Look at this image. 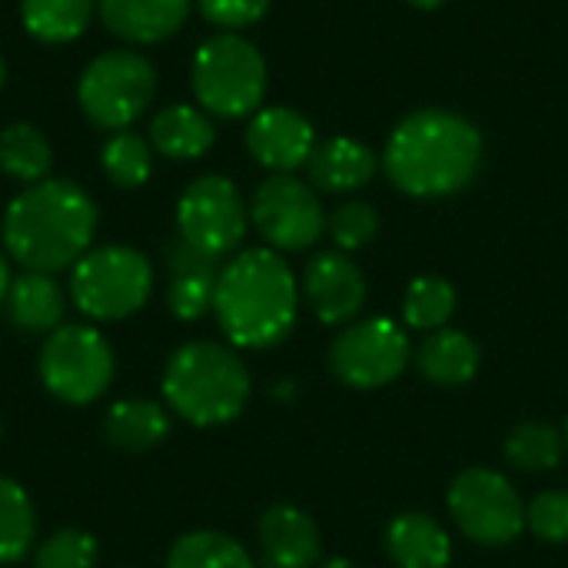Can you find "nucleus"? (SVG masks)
<instances>
[{
	"label": "nucleus",
	"mask_w": 568,
	"mask_h": 568,
	"mask_svg": "<svg viewBox=\"0 0 568 568\" xmlns=\"http://www.w3.org/2000/svg\"><path fill=\"white\" fill-rule=\"evenodd\" d=\"M413 359L426 383H433L439 389H459L476 379L483 353L469 333L443 326V329L426 333V339L416 346Z\"/></svg>",
	"instance_id": "18"
},
{
	"label": "nucleus",
	"mask_w": 568,
	"mask_h": 568,
	"mask_svg": "<svg viewBox=\"0 0 568 568\" xmlns=\"http://www.w3.org/2000/svg\"><path fill=\"white\" fill-rule=\"evenodd\" d=\"M3 310H7V320H10L13 329L33 333V336H50L57 326H63L67 296H63L60 283L50 273H30V270H23L10 283V293L3 300Z\"/></svg>",
	"instance_id": "21"
},
{
	"label": "nucleus",
	"mask_w": 568,
	"mask_h": 568,
	"mask_svg": "<svg viewBox=\"0 0 568 568\" xmlns=\"http://www.w3.org/2000/svg\"><path fill=\"white\" fill-rule=\"evenodd\" d=\"M100 166L110 176L113 186L120 190H136L150 180L153 173V150L150 143L133 133V130H116L103 150H100Z\"/></svg>",
	"instance_id": "30"
},
{
	"label": "nucleus",
	"mask_w": 568,
	"mask_h": 568,
	"mask_svg": "<svg viewBox=\"0 0 568 568\" xmlns=\"http://www.w3.org/2000/svg\"><path fill=\"white\" fill-rule=\"evenodd\" d=\"M413 359L409 336L399 323L386 316H369V320H353L336 333L329 343L326 363L329 373L346 386V389H383L396 383Z\"/></svg>",
	"instance_id": "10"
},
{
	"label": "nucleus",
	"mask_w": 568,
	"mask_h": 568,
	"mask_svg": "<svg viewBox=\"0 0 568 568\" xmlns=\"http://www.w3.org/2000/svg\"><path fill=\"white\" fill-rule=\"evenodd\" d=\"M376 170L379 156L353 136H329L316 143L306 163L310 183L320 193H356L376 176Z\"/></svg>",
	"instance_id": "17"
},
{
	"label": "nucleus",
	"mask_w": 568,
	"mask_h": 568,
	"mask_svg": "<svg viewBox=\"0 0 568 568\" xmlns=\"http://www.w3.org/2000/svg\"><path fill=\"white\" fill-rule=\"evenodd\" d=\"M10 283H13L10 263H7V256H3V250H0V306H3V300H7V293H10Z\"/></svg>",
	"instance_id": "35"
},
{
	"label": "nucleus",
	"mask_w": 568,
	"mask_h": 568,
	"mask_svg": "<svg viewBox=\"0 0 568 568\" xmlns=\"http://www.w3.org/2000/svg\"><path fill=\"white\" fill-rule=\"evenodd\" d=\"M300 313V283L276 250H243L223 263L213 316L236 349H270L283 343Z\"/></svg>",
	"instance_id": "3"
},
{
	"label": "nucleus",
	"mask_w": 568,
	"mask_h": 568,
	"mask_svg": "<svg viewBox=\"0 0 568 568\" xmlns=\"http://www.w3.org/2000/svg\"><path fill=\"white\" fill-rule=\"evenodd\" d=\"M250 230V206L233 180L200 176L193 180L176 203V236L190 246L223 260L230 256Z\"/></svg>",
	"instance_id": "12"
},
{
	"label": "nucleus",
	"mask_w": 568,
	"mask_h": 568,
	"mask_svg": "<svg viewBox=\"0 0 568 568\" xmlns=\"http://www.w3.org/2000/svg\"><path fill=\"white\" fill-rule=\"evenodd\" d=\"M166 273H170V286H166V310L183 320H203L206 313H213V296H216V280L223 263L196 246H190L183 236H173L166 243Z\"/></svg>",
	"instance_id": "15"
},
{
	"label": "nucleus",
	"mask_w": 568,
	"mask_h": 568,
	"mask_svg": "<svg viewBox=\"0 0 568 568\" xmlns=\"http://www.w3.org/2000/svg\"><path fill=\"white\" fill-rule=\"evenodd\" d=\"M53 163L50 140L33 123H10L0 130V170L10 180L20 183H40L47 180Z\"/></svg>",
	"instance_id": "25"
},
{
	"label": "nucleus",
	"mask_w": 568,
	"mask_h": 568,
	"mask_svg": "<svg viewBox=\"0 0 568 568\" xmlns=\"http://www.w3.org/2000/svg\"><path fill=\"white\" fill-rule=\"evenodd\" d=\"M37 369L53 399L67 406H90L110 389L116 376V356L97 326L63 323L43 339Z\"/></svg>",
	"instance_id": "7"
},
{
	"label": "nucleus",
	"mask_w": 568,
	"mask_h": 568,
	"mask_svg": "<svg viewBox=\"0 0 568 568\" xmlns=\"http://www.w3.org/2000/svg\"><path fill=\"white\" fill-rule=\"evenodd\" d=\"M383 546L396 568H449L453 562V539L429 513L393 516Z\"/></svg>",
	"instance_id": "19"
},
{
	"label": "nucleus",
	"mask_w": 568,
	"mask_h": 568,
	"mask_svg": "<svg viewBox=\"0 0 568 568\" xmlns=\"http://www.w3.org/2000/svg\"><path fill=\"white\" fill-rule=\"evenodd\" d=\"M3 80H7V63L0 60V87H3Z\"/></svg>",
	"instance_id": "38"
},
{
	"label": "nucleus",
	"mask_w": 568,
	"mask_h": 568,
	"mask_svg": "<svg viewBox=\"0 0 568 568\" xmlns=\"http://www.w3.org/2000/svg\"><path fill=\"white\" fill-rule=\"evenodd\" d=\"M406 3H413V7H419V10H439V7L449 3V0H406Z\"/></svg>",
	"instance_id": "37"
},
{
	"label": "nucleus",
	"mask_w": 568,
	"mask_h": 568,
	"mask_svg": "<svg viewBox=\"0 0 568 568\" xmlns=\"http://www.w3.org/2000/svg\"><path fill=\"white\" fill-rule=\"evenodd\" d=\"M303 300L323 326H349L366 306V276L349 253L323 250L303 270Z\"/></svg>",
	"instance_id": "13"
},
{
	"label": "nucleus",
	"mask_w": 568,
	"mask_h": 568,
	"mask_svg": "<svg viewBox=\"0 0 568 568\" xmlns=\"http://www.w3.org/2000/svg\"><path fill=\"white\" fill-rule=\"evenodd\" d=\"M193 0H100V17L110 33L130 43H160L173 37Z\"/></svg>",
	"instance_id": "20"
},
{
	"label": "nucleus",
	"mask_w": 568,
	"mask_h": 568,
	"mask_svg": "<svg viewBox=\"0 0 568 568\" xmlns=\"http://www.w3.org/2000/svg\"><path fill=\"white\" fill-rule=\"evenodd\" d=\"M526 529L549 546H566L568 542V489H549L539 493L526 506Z\"/></svg>",
	"instance_id": "33"
},
{
	"label": "nucleus",
	"mask_w": 568,
	"mask_h": 568,
	"mask_svg": "<svg viewBox=\"0 0 568 568\" xmlns=\"http://www.w3.org/2000/svg\"><path fill=\"white\" fill-rule=\"evenodd\" d=\"M456 286L446 276H416L406 293H403V323L406 329H419V333H433L443 329L453 313H456Z\"/></svg>",
	"instance_id": "29"
},
{
	"label": "nucleus",
	"mask_w": 568,
	"mask_h": 568,
	"mask_svg": "<svg viewBox=\"0 0 568 568\" xmlns=\"http://www.w3.org/2000/svg\"><path fill=\"white\" fill-rule=\"evenodd\" d=\"M93 17V0H23L20 20L30 37L43 43L77 40Z\"/></svg>",
	"instance_id": "26"
},
{
	"label": "nucleus",
	"mask_w": 568,
	"mask_h": 568,
	"mask_svg": "<svg viewBox=\"0 0 568 568\" xmlns=\"http://www.w3.org/2000/svg\"><path fill=\"white\" fill-rule=\"evenodd\" d=\"M316 568H356L349 559H343V556H333V559H323Z\"/></svg>",
	"instance_id": "36"
},
{
	"label": "nucleus",
	"mask_w": 568,
	"mask_h": 568,
	"mask_svg": "<svg viewBox=\"0 0 568 568\" xmlns=\"http://www.w3.org/2000/svg\"><path fill=\"white\" fill-rule=\"evenodd\" d=\"M506 463L519 473H552L566 456V433L549 423H523L506 436Z\"/></svg>",
	"instance_id": "28"
},
{
	"label": "nucleus",
	"mask_w": 568,
	"mask_h": 568,
	"mask_svg": "<svg viewBox=\"0 0 568 568\" xmlns=\"http://www.w3.org/2000/svg\"><path fill=\"white\" fill-rule=\"evenodd\" d=\"M246 150L260 166L273 173H293L310 163L316 150V130L293 106H266L256 110L246 126Z\"/></svg>",
	"instance_id": "14"
},
{
	"label": "nucleus",
	"mask_w": 568,
	"mask_h": 568,
	"mask_svg": "<svg viewBox=\"0 0 568 568\" xmlns=\"http://www.w3.org/2000/svg\"><path fill=\"white\" fill-rule=\"evenodd\" d=\"M253 396V376L233 346L213 339L183 343L163 369V403L190 426L233 423Z\"/></svg>",
	"instance_id": "4"
},
{
	"label": "nucleus",
	"mask_w": 568,
	"mask_h": 568,
	"mask_svg": "<svg viewBox=\"0 0 568 568\" xmlns=\"http://www.w3.org/2000/svg\"><path fill=\"white\" fill-rule=\"evenodd\" d=\"M326 233L336 243L339 253H356L363 246H369L379 233V213L376 206L363 203V200H349L343 206H336L326 216Z\"/></svg>",
	"instance_id": "32"
},
{
	"label": "nucleus",
	"mask_w": 568,
	"mask_h": 568,
	"mask_svg": "<svg viewBox=\"0 0 568 568\" xmlns=\"http://www.w3.org/2000/svg\"><path fill=\"white\" fill-rule=\"evenodd\" d=\"M216 140L210 116L190 103L163 106L150 123V146L166 160H196Z\"/></svg>",
	"instance_id": "23"
},
{
	"label": "nucleus",
	"mask_w": 568,
	"mask_h": 568,
	"mask_svg": "<svg viewBox=\"0 0 568 568\" xmlns=\"http://www.w3.org/2000/svg\"><path fill=\"white\" fill-rule=\"evenodd\" d=\"M166 568H260L253 562V556L223 532L213 529H196L186 532L173 542Z\"/></svg>",
	"instance_id": "27"
},
{
	"label": "nucleus",
	"mask_w": 568,
	"mask_h": 568,
	"mask_svg": "<svg viewBox=\"0 0 568 568\" xmlns=\"http://www.w3.org/2000/svg\"><path fill=\"white\" fill-rule=\"evenodd\" d=\"M263 568H316L323 562L320 526L310 513L290 503H276L256 526Z\"/></svg>",
	"instance_id": "16"
},
{
	"label": "nucleus",
	"mask_w": 568,
	"mask_h": 568,
	"mask_svg": "<svg viewBox=\"0 0 568 568\" xmlns=\"http://www.w3.org/2000/svg\"><path fill=\"white\" fill-rule=\"evenodd\" d=\"M200 106L223 120H240L260 110L266 97V60L240 33L210 37L190 67Z\"/></svg>",
	"instance_id": "5"
},
{
	"label": "nucleus",
	"mask_w": 568,
	"mask_h": 568,
	"mask_svg": "<svg viewBox=\"0 0 568 568\" xmlns=\"http://www.w3.org/2000/svg\"><path fill=\"white\" fill-rule=\"evenodd\" d=\"M250 223L276 253H303L326 233V210L316 190L293 173L263 180L250 203Z\"/></svg>",
	"instance_id": "11"
},
{
	"label": "nucleus",
	"mask_w": 568,
	"mask_h": 568,
	"mask_svg": "<svg viewBox=\"0 0 568 568\" xmlns=\"http://www.w3.org/2000/svg\"><path fill=\"white\" fill-rule=\"evenodd\" d=\"M196 7L210 23L226 33H236L260 23L270 10V0H196Z\"/></svg>",
	"instance_id": "34"
},
{
	"label": "nucleus",
	"mask_w": 568,
	"mask_h": 568,
	"mask_svg": "<svg viewBox=\"0 0 568 568\" xmlns=\"http://www.w3.org/2000/svg\"><path fill=\"white\" fill-rule=\"evenodd\" d=\"M100 546L87 529H57L47 536L37 552H33V568H97Z\"/></svg>",
	"instance_id": "31"
},
{
	"label": "nucleus",
	"mask_w": 568,
	"mask_h": 568,
	"mask_svg": "<svg viewBox=\"0 0 568 568\" xmlns=\"http://www.w3.org/2000/svg\"><path fill=\"white\" fill-rule=\"evenodd\" d=\"M97 233V203L70 180H40L23 186L3 213V250L30 273H60L90 253Z\"/></svg>",
	"instance_id": "2"
},
{
	"label": "nucleus",
	"mask_w": 568,
	"mask_h": 568,
	"mask_svg": "<svg viewBox=\"0 0 568 568\" xmlns=\"http://www.w3.org/2000/svg\"><path fill=\"white\" fill-rule=\"evenodd\" d=\"M153 293V266L133 246H97L83 253L70 273L77 310L97 323H120L146 306Z\"/></svg>",
	"instance_id": "6"
},
{
	"label": "nucleus",
	"mask_w": 568,
	"mask_h": 568,
	"mask_svg": "<svg viewBox=\"0 0 568 568\" xmlns=\"http://www.w3.org/2000/svg\"><path fill=\"white\" fill-rule=\"evenodd\" d=\"M389 183L416 200L456 196L483 170V133L453 110H416L396 123L383 150Z\"/></svg>",
	"instance_id": "1"
},
{
	"label": "nucleus",
	"mask_w": 568,
	"mask_h": 568,
	"mask_svg": "<svg viewBox=\"0 0 568 568\" xmlns=\"http://www.w3.org/2000/svg\"><path fill=\"white\" fill-rule=\"evenodd\" d=\"M446 506L456 529L486 549H503L526 529V503L519 499L516 486L486 466L463 469L449 486Z\"/></svg>",
	"instance_id": "9"
},
{
	"label": "nucleus",
	"mask_w": 568,
	"mask_h": 568,
	"mask_svg": "<svg viewBox=\"0 0 568 568\" xmlns=\"http://www.w3.org/2000/svg\"><path fill=\"white\" fill-rule=\"evenodd\" d=\"M566 449H568V423H566Z\"/></svg>",
	"instance_id": "39"
},
{
	"label": "nucleus",
	"mask_w": 568,
	"mask_h": 568,
	"mask_svg": "<svg viewBox=\"0 0 568 568\" xmlns=\"http://www.w3.org/2000/svg\"><path fill=\"white\" fill-rule=\"evenodd\" d=\"M37 542V509L27 489L0 476V566L20 562Z\"/></svg>",
	"instance_id": "24"
},
{
	"label": "nucleus",
	"mask_w": 568,
	"mask_h": 568,
	"mask_svg": "<svg viewBox=\"0 0 568 568\" xmlns=\"http://www.w3.org/2000/svg\"><path fill=\"white\" fill-rule=\"evenodd\" d=\"M103 436L120 453H150L170 436L166 406L153 399H120L103 416Z\"/></svg>",
	"instance_id": "22"
},
{
	"label": "nucleus",
	"mask_w": 568,
	"mask_h": 568,
	"mask_svg": "<svg viewBox=\"0 0 568 568\" xmlns=\"http://www.w3.org/2000/svg\"><path fill=\"white\" fill-rule=\"evenodd\" d=\"M156 97V70L136 50H110L87 63L77 100L100 130H126Z\"/></svg>",
	"instance_id": "8"
}]
</instances>
